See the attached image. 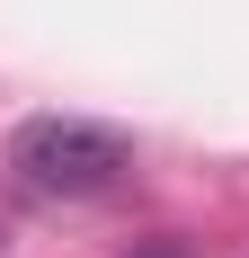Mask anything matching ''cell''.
I'll return each instance as SVG.
<instances>
[{"label": "cell", "instance_id": "1", "mask_svg": "<svg viewBox=\"0 0 249 258\" xmlns=\"http://www.w3.org/2000/svg\"><path fill=\"white\" fill-rule=\"evenodd\" d=\"M9 169L36 196H107L134 169V143L107 134V125H89V116H27L9 134Z\"/></svg>", "mask_w": 249, "mask_h": 258}, {"label": "cell", "instance_id": "2", "mask_svg": "<svg viewBox=\"0 0 249 258\" xmlns=\"http://www.w3.org/2000/svg\"><path fill=\"white\" fill-rule=\"evenodd\" d=\"M134 258H178V240H143V249H134Z\"/></svg>", "mask_w": 249, "mask_h": 258}]
</instances>
